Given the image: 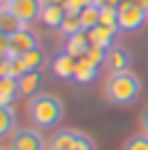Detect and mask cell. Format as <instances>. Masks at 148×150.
<instances>
[{
	"instance_id": "cell-33",
	"label": "cell",
	"mask_w": 148,
	"mask_h": 150,
	"mask_svg": "<svg viewBox=\"0 0 148 150\" xmlns=\"http://www.w3.org/2000/svg\"><path fill=\"white\" fill-rule=\"evenodd\" d=\"M0 62H3V54H0Z\"/></svg>"
},
{
	"instance_id": "cell-12",
	"label": "cell",
	"mask_w": 148,
	"mask_h": 150,
	"mask_svg": "<svg viewBox=\"0 0 148 150\" xmlns=\"http://www.w3.org/2000/svg\"><path fill=\"white\" fill-rule=\"evenodd\" d=\"M17 130V113L12 106H0V140L10 138Z\"/></svg>"
},
{
	"instance_id": "cell-2",
	"label": "cell",
	"mask_w": 148,
	"mask_h": 150,
	"mask_svg": "<svg viewBox=\"0 0 148 150\" xmlns=\"http://www.w3.org/2000/svg\"><path fill=\"white\" fill-rule=\"evenodd\" d=\"M141 89H143L141 79L133 71H119V74L109 76L104 93H106V101L111 106H131L141 96Z\"/></svg>"
},
{
	"instance_id": "cell-34",
	"label": "cell",
	"mask_w": 148,
	"mask_h": 150,
	"mask_svg": "<svg viewBox=\"0 0 148 150\" xmlns=\"http://www.w3.org/2000/svg\"><path fill=\"white\" fill-rule=\"evenodd\" d=\"M8 3H12V0H8Z\"/></svg>"
},
{
	"instance_id": "cell-32",
	"label": "cell",
	"mask_w": 148,
	"mask_h": 150,
	"mask_svg": "<svg viewBox=\"0 0 148 150\" xmlns=\"http://www.w3.org/2000/svg\"><path fill=\"white\" fill-rule=\"evenodd\" d=\"M0 150H8V148H3V145H0Z\"/></svg>"
},
{
	"instance_id": "cell-9",
	"label": "cell",
	"mask_w": 148,
	"mask_h": 150,
	"mask_svg": "<svg viewBox=\"0 0 148 150\" xmlns=\"http://www.w3.org/2000/svg\"><path fill=\"white\" fill-rule=\"evenodd\" d=\"M77 57H72L69 52H59L57 57L52 59V74L57 79H72L74 69H77Z\"/></svg>"
},
{
	"instance_id": "cell-11",
	"label": "cell",
	"mask_w": 148,
	"mask_h": 150,
	"mask_svg": "<svg viewBox=\"0 0 148 150\" xmlns=\"http://www.w3.org/2000/svg\"><path fill=\"white\" fill-rule=\"evenodd\" d=\"M67 17V8H62V5H54V3H47L45 0V8H42V15L40 20L47 25L49 30H59L62 20Z\"/></svg>"
},
{
	"instance_id": "cell-1",
	"label": "cell",
	"mask_w": 148,
	"mask_h": 150,
	"mask_svg": "<svg viewBox=\"0 0 148 150\" xmlns=\"http://www.w3.org/2000/svg\"><path fill=\"white\" fill-rule=\"evenodd\" d=\"M27 116L35 128H57L64 118V103L59 96L52 93H37L27 101Z\"/></svg>"
},
{
	"instance_id": "cell-22",
	"label": "cell",
	"mask_w": 148,
	"mask_h": 150,
	"mask_svg": "<svg viewBox=\"0 0 148 150\" xmlns=\"http://www.w3.org/2000/svg\"><path fill=\"white\" fill-rule=\"evenodd\" d=\"M82 59L91 62V64H96V67H104V62H106V49H104V47H96V45H91L89 49H86V54H84Z\"/></svg>"
},
{
	"instance_id": "cell-3",
	"label": "cell",
	"mask_w": 148,
	"mask_h": 150,
	"mask_svg": "<svg viewBox=\"0 0 148 150\" xmlns=\"http://www.w3.org/2000/svg\"><path fill=\"white\" fill-rule=\"evenodd\" d=\"M49 150H96L94 138L74 128H62L49 138Z\"/></svg>"
},
{
	"instance_id": "cell-27",
	"label": "cell",
	"mask_w": 148,
	"mask_h": 150,
	"mask_svg": "<svg viewBox=\"0 0 148 150\" xmlns=\"http://www.w3.org/2000/svg\"><path fill=\"white\" fill-rule=\"evenodd\" d=\"M5 76H10V59L8 57H3V62H0V79H5Z\"/></svg>"
},
{
	"instance_id": "cell-25",
	"label": "cell",
	"mask_w": 148,
	"mask_h": 150,
	"mask_svg": "<svg viewBox=\"0 0 148 150\" xmlns=\"http://www.w3.org/2000/svg\"><path fill=\"white\" fill-rule=\"evenodd\" d=\"M8 52H10V35H3V32H0V54L8 57Z\"/></svg>"
},
{
	"instance_id": "cell-17",
	"label": "cell",
	"mask_w": 148,
	"mask_h": 150,
	"mask_svg": "<svg viewBox=\"0 0 148 150\" xmlns=\"http://www.w3.org/2000/svg\"><path fill=\"white\" fill-rule=\"evenodd\" d=\"M59 32L62 37H74V35H79V32H84V27H82V17H79V12H74V10H67V17L62 20L59 25Z\"/></svg>"
},
{
	"instance_id": "cell-6",
	"label": "cell",
	"mask_w": 148,
	"mask_h": 150,
	"mask_svg": "<svg viewBox=\"0 0 148 150\" xmlns=\"http://www.w3.org/2000/svg\"><path fill=\"white\" fill-rule=\"evenodd\" d=\"M40 47V35L32 32L30 27H22L20 32L10 35V52L8 57L15 59V57H25L27 52H32V49Z\"/></svg>"
},
{
	"instance_id": "cell-28",
	"label": "cell",
	"mask_w": 148,
	"mask_h": 150,
	"mask_svg": "<svg viewBox=\"0 0 148 150\" xmlns=\"http://www.w3.org/2000/svg\"><path fill=\"white\" fill-rule=\"evenodd\" d=\"M138 121H141V130H143V133L148 135V106H146L143 111H141V118H138Z\"/></svg>"
},
{
	"instance_id": "cell-15",
	"label": "cell",
	"mask_w": 148,
	"mask_h": 150,
	"mask_svg": "<svg viewBox=\"0 0 148 150\" xmlns=\"http://www.w3.org/2000/svg\"><path fill=\"white\" fill-rule=\"evenodd\" d=\"M91 47V42H89V35L86 32H79V35H74L67 40V47H64V52H69L72 57H77V59H82L84 54H86V49Z\"/></svg>"
},
{
	"instance_id": "cell-31",
	"label": "cell",
	"mask_w": 148,
	"mask_h": 150,
	"mask_svg": "<svg viewBox=\"0 0 148 150\" xmlns=\"http://www.w3.org/2000/svg\"><path fill=\"white\" fill-rule=\"evenodd\" d=\"M5 5H8V0H0V8H5Z\"/></svg>"
},
{
	"instance_id": "cell-23",
	"label": "cell",
	"mask_w": 148,
	"mask_h": 150,
	"mask_svg": "<svg viewBox=\"0 0 148 150\" xmlns=\"http://www.w3.org/2000/svg\"><path fill=\"white\" fill-rule=\"evenodd\" d=\"M123 150H148V135L141 133V135H133L123 143Z\"/></svg>"
},
{
	"instance_id": "cell-13",
	"label": "cell",
	"mask_w": 148,
	"mask_h": 150,
	"mask_svg": "<svg viewBox=\"0 0 148 150\" xmlns=\"http://www.w3.org/2000/svg\"><path fill=\"white\" fill-rule=\"evenodd\" d=\"M99 69H101V67L91 64V62H86V59H79V62H77V69H74L72 81H77V84H89V81L96 79Z\"/></svg>"
},
{
	"instance_id": "cell-7",
	"label": "cell",
	"mask_w": 148,
	"mask_h": 150,
	"mask_svg": "<svg viewBox=\"0 0 148 150\" xmlns=\"http://www.w3.org/2000/svg\"><path fill=\"white\" fill-rule=\"evenodd\" d=\"M8 8L15 12L17 20L27 27L30 22L40 20L42 8H45V0H12V3H8Z\"/></svg>"
},
{
	"instance_id": "cell-8",
	"label": "cell",
	"mask_w": 148,
	"mask_h": 150,
	"mask_svg": "<svg viewBox=\"0 0 148 150\" xmlns=\"http://www.w3.org/2000/svg\"><path fill=\"white\" fill-rule=\"evenodd\" d=\"M131 67V52L126 47L119 45H111L106 49V62H104V69H109L111 74H119V71H128Z\"/></svg>"
},
{
	"instance_id": "cell-30",
	"label": "cell",
	"mask_w": 148,
	"mask_h": 150,
	"mask_svg": "<svg viewBox=\"0 0 148 150\" xmlns=\"http://www.w3.org/2000/svg\"><path fill=\"white\" fill-rule=\"evenodd\" d=\"M47 3H54V5H62V8L69 10V0H47Z\"/></svg>"
},
{
	"instance_id": "cell-19",
	"label": "cell",
	"mask_w": 148,
	"mask_h": 150,
	"mask_svg": "<svg viewBox=\"0 0 148 150\" xmlns=\"http://www.w3.org/2000/svg\"><path fill=\"white\" fill-rule=\"evenodd\" d=\"M22 62H25V67H27V71H42L47 67V54H45L42 47H37V49H32V52L25 54Z\"/></svg>"
},
{
	"instance_id": "cell-16",
	"label": "cell",
	"mask_w": 148,
	"mask_h": 150,
	"mask_svg": "<svg viewBox=\"0 0 148 150\" xmlns=\"http://www.w3.org/2000/svg\"><path fill=\"white\" fill-rule=\"evenodd\" d=\"M86 35H89V42H91V45L104 47V49H109L111 45H114V37H116V32H111V30H109V27H104V25H96V27H91Z\"/></svg>"
},
{
	"instance_id": "cell-5",
	"label": "cell",
	"mask_w": 148,
	"mask_h": 150,
	"mask_svg": "<svg viewBox=\"0 0 148 150\" xmlns=\"http://www.w3.org/2000/svg\"><path fill=\"white\" fill-rule=\"evenodd\" d=\"M45 135L40 133V128H17L10 135V150H45Z\"/></svg>"
},
{
	"instance_id": "cell-20",
	"label": "cell",
	"mask_w": 148,
	"mask_h": 150,
	"mask_svg": "<svg viewBox=\"0 0 148 150\" xmlns=\"http://www.w3.org/2000/svg\"><path fill=\"white\" fill-rule=\"evenodd\" d=\"M79 17H82V27H84V32H89L91 27L101 25V8H96V5L91 3L89 8H84L82 12H79Z\"/></svg>"
},
{
	"instance_id": "cell-24",
	"label": "cell",
	"mask_w": 148,
	"mask_h": 150,
	"mask_svg": "<svg viewBox=\"0 0 148 150\" xmlns=\"http://www.w3.org/2000/svg\"><path fill=\"white\" fill-rule=\"evenodd\" d=\"M89 5H91V0H69V10H74V12H82Z\"/></svg>"
},
{
	"instance_id": "cell-29",
	"label": "cell",
	"mask_w": 148,
	"mask_h": 150,
	"mask_svg": "<svg viewBox=\"0 0 148 150\" xmlns=\"http://www.w3.org/2000/svg\"><path fill=\"white\" fill-rule=\"evenodd\" d=\"M131 3H133V5H138L141 10H146V12H148V0H131Z\"/></svg>"
},
{
	"instance_id": "cell-14",
	"label": "cell",
	"mask_w": 148,
	"mask_h": 150,
	"mask_svg": "<svg viewBox=\"0 0 148 150\" xmlns=\"http://www.w3.org/2000/svg\"><path fill=\"white\" fill-rule=\"evenodd\" d=\"M22 27H25V25L17 20V15L8 8V5L0 8V32H3V35H15V32H20Z\"/></svg>"
},
{
	"instance_id": "cell-18",
	"label": "cell",
	"mask_w": 148,
	"mask_h": 150,
	"mask_svg": "<svg viewBox=\"0 0 148 150\" xmlns=\"http://www.w3.org/2000/svg\"><path fill=\"white\" fill-rule=\"evenodd\" d=\"M20 96V89H17V79L5 76L0 79V106H12V101Z\"/></svg>"
},
{
	"instance_id": "cell-26",
	"label": "cell",
	"mask_w": 148,
	"mask_h": 150,
	"mask_svg": "<svg viewBox=\"0 0 148 150\" xmlns=\"http://www.w3.org/2000/svg\"><path fill=\"white\" fill-rule=\"evenodd\" d=\"M91 3H94L96 8H119L123 0H91Z\"/></svg>"
},
{
	"instance_id": "cell-21",
	"label": "cell",
	"mask_w": 148,
	"mask_h": 150,
	"mask_svg": "<svg viewBox=\"0 0 148 150\" xmlns=\"http://www.w3.org/2000/svg\"><path fill=\"white\" fill-rule=\"evenodd\" d=\"M101 25L109 27L111 32L119 35L121 32V30H119V10H116V8H101Z\"/></svg>"
},
{
	"instance_id": "cell-4",
	"label": "cell",
	"mask_w": 148,
	"mask_h": 150,
	"mask_svg": "<svg viewBox=\"0 0 148 150\" xmlns=\"http://www.w3.org/2000/svg\"><path fill=\"white\" fill-rule=\"evenodd\" d=\"M116 10H119V30L121 32H136L148 20V12L141 10L138 5H133L131 0H123Z\"/></svg>"
},
{
	"instance_id": "cell-10",
	"label": "cell",
	"mask_w": 148,
	"mask_h": 150,
	"mask_svg": "<svg viewBox=\"0 0 148 150\" xmlns=\"http://www.w3.org/2000/svg\"><path fill=\"white\" fill-rule=\"evenodd\" d=\"M42 81H45V76H42V71H27L25 76L17 79V89H20V96H27V101L32 96H37V93H42Z\"/></svg>"
}]
</instances>
